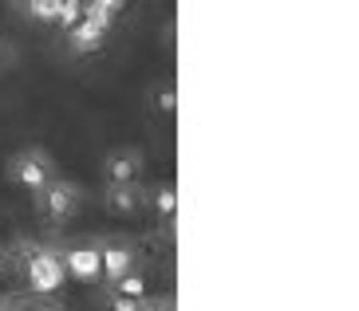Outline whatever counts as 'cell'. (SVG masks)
Wrapping results in <instances>:
<instances>
[{
  "mask_svg": "<svg viewBox=\"0 0 359 311\" xmlns=\"http://www.w3.org/2000/svg\"><path fill=\"white\" fill-rule=\"evenodd\" d=\"M24 276H28V288L36 296H55L67 280L64 256L52 249H28V256H24Z\"/></svg>",
  "mask_w": 359,
  "mask_h": 311,
  "instance_id": "cell-1",
  "label": "cell"
},
{
  "mask_svg": "<svg viewBox=\"0 0 359 311\" xmlns=\"http://www.w3.org/2000/svg\"><path fill=\"white\" fill-rule=\"evenodd\" d=\"M8 177H12V186H20V189H28V193H36L43 181H52V177H55V162H52V154H48V150L28 146V150H20V154H12Z\"/></svg>",
  "mask_w": 359,
  "mask_h": 311,
  "instance_id": "cell-2",
  "label": "cell"
},
{
  "mask_svg": "<svg viewBox=\"0 0 359 311\" xmlns=\"http://www.w3.org/2000/svg\"><path fill=\"white\" fill-rule=\"evenodd\" d=\"M111 24H115L111 12L83 4L79 16L67 24V28H72V48H75V52H99V48L107 43V36H111Z\"/></svg>",
  "mask_w": 359,
  "mask_h": 311,
  "instance_id": "cell-3",
  "label": "cell"
},
{
  "mask_svg": "<svg viewBox=\"0 0 359 311\" xmlns=\"http://www.w3.org/2000/svg\"><path fill=\"white\" fill-rule=\"evenodd\" d=\"M36 209H40L48 221H67L79 209V186L64 181V177H52L36 189Z\"/></svg>",
  "mask_w": 359,
  "mask_h": 311,
  "instance_id": "cell-4",
  "label": "cell"
},
{
  "mask_svg": "<svg viewBox=\"0 0 359 311\" xmlns=\"http://www.w3.org/2000/svg\"><path fill=\"white\" fill-rule=\"evenodd\" d=\"M142 170H147V158H142V150H135V146H127V150H115V154H107V186H135L138 177H142Z\"/></svg>",
  "mask_w": 359,
  "mask_h": 311,
  "instance_id": "cell-5",
  "label": "cell"
},
{
  "mask_svg": "<svg viewBox=\"0 0 359 311\" xmlns=\"http://www.w3.org/2000/svg\"><path fill=\"white\" fill-rule=\"evenodd\" d=\"M64 272L83 284L103 280V260H99V244H72L64 252Z\"/></svg>",
  "mask_w": 359,
  "mask_h": 311,
  "instance_id": "cell-6",
  "label": "cell"
},
{
  "mask_svg": "<svg viewBox=\"0 0 359 311\" xmlns=\"http://www.w3.org/2000/svg\"><path fill=\"white\" fill-rule=\"evenodd\" d=\"M99 260H103L107 280H118L123 272L135 268V249H130L127 240H107V244H99Z\"/></svg>",
  "mask_w": 359,
  "mask_h": 311,
  "instance_id": "cell-7",
  "label": "cell"
},
{
  "mask_svg": "<svg viewBox=\"0 0 359 311\" xmlns=\"http://www.w3.org/2000/svg\"><path fill=\"white\" fill-rule=\"evenodd\" d=\"M103 201H107V209H111V213L130 217V213H138V209L147 205V193L138 189V181H135V186H111L103 193Z\"/></svg>",
  "mask_w": 359,
  "mask_h": 311,
  "instance_id": "cell-8",
  "label": "cell"
},
{
  "mask_svg": "<svg viewBox=\"0 0 359 311\" xmlns=\"http://www.w3.org/2000/svg\"><path fill=\"white\" fill-rule=\"evenodd\" d=\"M16 8H20L28 20H43V24L64 20V0H16Z\"/></svg>",
  "mask_w": 359,
  "mask_h": 311,
  "instance_id": "cell-9",
  "label": "cell"
},
{
  "mask_svg": "<svg viewBox=\"0 0 359 311\" xmlns=\"http://www.w3.org/2000/svg\"><path fill=\"white\" fill-rule=\"evenodd\" d=\"M150 201H154V213L162 221H174V213H178V189H174V181H158V186L150 189Z\"/></svg>",
  "mask_w": 359,
  "mask_h": 311,
  "instance_id": "cell-10",
  "label": "cell"
},
{
  "mask_svg": "<svg viewBox=\"0 0 359 311\" xmlns=\"http://www.w3.org/2000/svg\"><path fill=\"white\" fill-rule=\"evenodd\" d=\"M111 291L115 296H130V300H147V276H138L135 268L123 272L118 280H111Z\"/></svg>",
  "mask_w": 359,
  "mask_h": 311,
  "instance_id": "cell-11",
  "label": "cell"
},
{
  "mask_svg": "<svg viewBox=\"0 0 359 311\" xmlns=\"http://www.w3.org/2000/svg\"><path fill=\"white\" fill-rule=\"evenodd\" d=\"M154 106H158L162 114L178 111V91H174V83H158V87H154Z\"/></svg>",
  "mask_w": 359,
  "mask_h": 311,
  "instance_id": "cell-12",
  "label": "cell"
},
{
  "mask_svg": "<svg viewBox=\"0 0 359 311\" xmlns=\"http://www.w3.org/2000/svg\"><path fill=\"white\" fill-rule=\"evenodd\" d=\"M111 311H142V300H130V296H115L111 291Z\"/></svg>",
  "mask_w": 359,
  "mask_h": 311,
  "instance_id": "cell-13",
  "label": "cell"
},
{
  "mask_svg": "<svg viewBox=\"0 0 359 311\" xmlns=\"http://www.w3.org/2000/svg\"><path fill=\"white\" fill-rule=\"evenodd\" d=\"M12 63H16V48H12L8 40H0V75L8 71Z\"/></svg>",
  "mask_w": 359,
  "mask_h": 311,
  "instance_id": "cell-14",
  "label": "cell"
},
{
  "mask_svg": "<svg viewBox=\"0 0 359 311\" xmlns=\"http://www.w3.org/2000/svg\"><path fill=\"white\" fill-rule=\"evenodd\" d=\"M91 8H103V12H111V16H118V12L127 8V0H87Z\"/></svg>",
  "mask_w": 359,
  "mask_h": 311,
  "instance_id": "cell-15",
  "label": "cell"
},
{
  "mask_svg": "<svg viewBox=\"0 0 359 311\" xmlns=\"http://www.w3.org/2000/svg\"><path fill=\"white\" fill-rule=\"evenodd\" d=\"M0 311H24V303L16 296H0Z\"/></svg>",
  "mask_w": 359,
  "mask_h": 311,
  "instance_id": "cell-16",
  "label": "cell"
},
{
  "mask_svg": "<svg viewBox=\"0 0 359 311\" xmlns=\"http://www.w3.org/2000/svg\"><path fill=\"white\" fill-rule=\"evenodd\" d=\"M24 311H60L55 303H24Z\"/></svg>",
  "mask_w": 359,
  "mask_h": 311,
  "instance_id": "cell-17",
  "label": "cell"
},
{
  "mask_svg": "<svg viewBox=\"0 0 359 311\" xmlns=\"http://www.w3.org/2000/svg\"><path fill=\"white\" fill-rule=\"evenodd\" d=\"M4 272H8V249L0 244V276H4Z\"/></svg>",
  "mask_w": 359,
  "mask_h": 311,
  "instance_id": "cell-18",
  "label": "cell"
}]
</instances>
